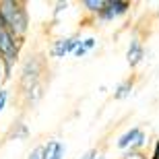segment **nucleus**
<instances>
[{
	"label": "nucleus",
	"mask_w": 159,
	"mask_h": 159,
	"mask_svg": "<svg viewBox=\"0 0 159 159\" xmlns=\"http://www.w3.org/2000/svg\"><path fill=\"white\" fill-rule=\"evenodd\" d=\"M0 23L19 41H25L29 31V11L21 0H0Z\"/></svg>",
	"instance_id": "nucleus-1"
},
{
	"label": "nucleus",
	"mask_w": 159,
	"mask_h": 159,
	"mask_svg": "<svg viewBox=\"0 0 159 159\" xmlns=\"http://www.w3.org/2000/svg\"><path fill=\"white\" fill-rule=\"evenodd\" d=\"M46 70V62L41 54H31L21 62V72H19V89L21 93H27L35 87L37 83H41V75Z\"/></svg>",
	"instance_id": "nucleus-2"
},
{
	"label": "nucleus",
	"mask_w": 159,
	"mask_h": 159,
	"mask_svg": "<svg viewBox=\"0 0 159 159\" xmlns=\"http://www.w3.org/2000/svg\"><path fill=\"white\" fill-rule=\"evenodd\" d=\"M21 48H23V41H19L4 25L0 23V58L4 62V81L11 79L12 66L21 58Z\"/></svg>",
	"instance_id": "nucleus-3"
},
{
	"label": "nucleus",
	"mask_w": 159,
	"mask_h": 159,
	"mask_svg": "<svg viewBox=\"0 0 159 159\" xmlns=\"http://www.w3.org/2000/svg\"><path fill=\"white\" fill-rule=\"evenodd\" d=\"M81 43H83V37L79 35V33H75V35L58 37V39L52 41V46H50L48 54H50V58L60 60V58H64V56H68V54H72L79 46H81Z\"/></svg>",
	"instance_id": "nucleus-4"
},
{
	"label": "nucleus",
	"mask_w": 159,
	"mask_h": 159,
	"mask_svg": "<svg viewBox=\"0 0 159 159\" xmlns=\"http://www.w3.org/2000/svg\"><path fill=\"white\" fill-rule=\"evenodd\" d=\"M128 11H130L128 0H107V6L95 19L101 21V23H110V21H116V19L124 17V15H128Z\"/></svg>",
	"instance_id": "nucleus-5"
},
{
	"label": "nucleus",
	"mask_w": 159,
	"mask_h": 159,
	"mask_svg": "<svg viewBox=\"0 0 159 159\" xmlns=\"http://www.w3.org/2000/svg\"><path fill=\"white\" fill-rule=\"evenodd\" d=\"M143 60H145V46L141 43L139 37H132L128 43V50H126V62L130 68H136L139 64H143Z\"/></svg>",
	"instance_id": "nucleus-6"
},
{
	"label": "nucleus",
	"mask_w": 159,
	"mask_h": 159,
	"mask_svg": "<svg viewBox=\"0 0 159 159\" xmlns=\"http://www.w3.org/2000/svg\"><path fill=\"white\" fill-rule=\"evenodd\" d=\"M143 132V128L141 126H132V128H128L124 134H120L118 136V141H116V147L120 149V151H130V149L134 147V143H136V139H139V134Z\"/></svg>",
	"instance_id": "nucleus-7"
},
{
	"label": "nucleus",
	"mask_w": 159,
	"mask_h": 159,
	"mask_svg": "<svg viewBox=\"0 0 159 159\" xmlns=\"http://www.w3.org/2000/svg\"><path fill=\"white\" fill-rule=\"evenodd\" d=\"M66 155V145L58 139L46 143V159H64Z\"/></svg>",
	"instance_id": "nucleus-8"
},
{
	"label": "nucleus",
	"mask_w": 159,
	"mask_h": 159,
	"mask_svg": "<svg viewBox=\"0 0 159 159\" xmlns=\"http://www.w3.org/2000/svg\"><path fill=\"white\" fill-rule=\"evenodd\" d=\"M132 89H134V79H126V81L118 83L116 89H114V99L122 101V99H126V97H130Z\"/></svg>",
	"instance_id": "nucleus-9"
},
{
	"label": "nucleus",
	"mask_w": 159,
	"mask_h": 159,
	"mask_svg": "<svg viewBox=\"0 0 159 159\" xmlns=\"http://www.w3.org/2000/svg\"><path fill=\"white\" fill-rule=\"evenodd\" d=\"M83 11L89 12V15H101V11L107 6V0H81Z\"/></svg>",
	"instance_id": "nucleus-10"
},
{
	"label": "nucleus",
	"mask_w": 159,
	"mask_h": 159,
	"mask_svg": "<svg viewBox=\"0 0 159 159\" xmlns=\"http://www.w3.org/2000/svg\"><path fill=\"white\" fill-rule=\"evenodd\" d=\"M8 136H11V139H17V141H25V139L29 136V128H27V124L21 122V120H19V122H15L11 126Z\"/></svg>",
	"instance_id": "nucleus-11"
},
{
	"label": "nucleus",
	"mask_w": 159,
	"mask_h": 159,
	"mask_svg": "<svg viewBox=\"0 0 159 159\" xmlns=\"http://www.w3.org/2000/svg\"><path fill=\"white\" fill-rule=\"evenodd\" d=\"M41 97H43V83H37L31 91H27V93H25V99H27V103H29V106H35Z\"/></svg>",
	"instance_id": "nucleus-12"
},
{
	"label": "nucleus",
	"mask_w": 159,
	"mask_h": 159,
	"mask_svg": "<svg viewBox=\"0 0 159 159\" xmlns=\"http://www.w3.org/2000/svg\"><path fill=\"white\" fill-rule=\"evenodd\" d=\"M27 159H46V145H35L29 151Z\"/></svg>",
	"instance_id": "nucleus-13"
},
{
	"label": "nucleus",
	"mask_w": 159,
	"mask_h": 159,
	"mask_svg": "<svg viewBox=\"0 0 159 159\" xmlns=\"http://www.w3.org/2000/svg\"><path fill=\"white\" fill-rule=\"evenodd\" d=\"M120 159H149V157H147L145 151H134V149H130V151H124Z\"/></svg>",
	"instance_id": "nucleus-14"
},
{
	"label": "nucleus",
	"mask_w": 159,
	"mask_h": 159,
	"mask_svg": "<svg viewBox=\"0 0 159 159\" xmlns=\"http://www.w3.org/2000/svg\"><path fill=\"white\" fill-rule=\"evenodd\" d=\"M147 143H149V136H147V132H145V130H143L141 134H139V139H136V143H134V151H143V149L147 147Z\"/></svg>",
	"instance_id": "nucleus-15"
},
{
	"label": "nucleus",
	"mask_w": 159,
	"mask_h": 159,
	"mask_svg": "<svg viewBox=\"0 0 159 159\" xmlns=\"http://www.w3.org/2000/svg\"><path fill=\"white\" fill-rule=\"evenodd\" d=\"M83 46H85V50H87V52H93L95 48H97V37H93V35L83 37Z\"/></svg>",
	"instance_id": "nucleus-16"
},
{
	"label": "nucleus",
	"mask_w": 159,
	"mask_h": 159,
	"mask_svg": "<svg viewBox=\"0 0 159 159\" xmlns=\"http://www.w3.org/2000/svg\"><path fill=\"white\" fill-rule=\"evenodd\" d=\"M6 103H8V89H4V87H0V114L4 112V107H6Z\"/></svg>",
	"instance_id": "nucleus-17"
},
{
	"label": "nucleus",
	"mask_w": 159,
	"mask_h": 159,
	"mask_svg": "<svg viewBox=\"0 0 159 159\" xmlns=\"http://www.w3.org/2000/svg\"><path fill=\"white\" fill-rule=\"evenodd\" d=\"M66 8H68V2H56V8H54V17L58 19L60 15L66 11Z\"/></svg>",
	"instance_id": "nucleus-18"
},
{
	"label": "nucleus",
	"mask_w": 159,
	"mask_h": 159,
	"mask_svg": "<svg viewBox=\"0 0 159 159\" xmlns=\"http://www.w3.org/2000/svg\"><path fill=\"white\" fill-rule=\"evenodd\" d=\"M87 54H89V52H87V50H85V46H83V43H81V46H79L77 50L72 52V56H75V58H85Z\"/></svg>",
	"instance_id": "nucleus-19"
},
{
	"label": "nucleus",
	"mask_w": 159,
	"mask_h": 159,
	"mask_svg": "<svg viewBox=\"0 0 159 159\" xmlns=\"http://www.w3.org/2000/svg\"><path fill=\"white\" fill-rule=\"evenodd\" d=\"M149 159H159V139L153 143V151H151V155H149Z\"/></svg>",
	"instance_id": "nucleus-20"
},
{
	"label": "nucleus",
	"mask_w": 159,
	"mask_h": 159,
	"mask_svg": "<svg viewBox=\"0 0 159 159\" xmlns=\"http://www.w3.org/2000/svg\"><path fill=\"white\" fill-rule=\"evenodd\" d=\"M95 153H97V149H89L87 153H83V155H81V159H93Z\"/></svg>",
	"instance_id": "nucleus-21"
},
{
	"label": "nucleus",
	"mask_w": 159,
	"mask_h": 159,
	"mask_svg": "<svg viewBox=\"0 0 159 159\" xmlns=\"http://www.w3.org/2000/svg\"><path fill=\"white\" fill-rule=\"evenodd\" d=\"M0 81H4V62L0 58Z\"/></svg>",
	"instance_id": "nucleus-22"
},
{
	"label": "nucleus",
	"mask_w": 159,
	"mask_h": 159,
	"mask_svg": "<svg viewBox=\"0 0 159 159\" xmlns=\"http://www.w3.org/2000/svg\"><path fill=\"white\" fill-rule=\"evenodd\" d=\"M93 159H106V155L101 153V151H97V153H95V157Z\"/></svg>",
	"instance_id": "nucleus-23"
},
{
	"label": "nucleus",
	"mask_w": 159,
	"mask_h": 159,
	"mask_svg": "<svg viewBox=\"0 0 159 159\" xmlns=\"http://www.w3.org/2000/svg\"><path fill=\"white\" fill-rule=\"evenodd\" d=\"M157 17H159V12H157Z\"/></svg>",
	"instance_id": "nucleus-24"
}]
</instances>
